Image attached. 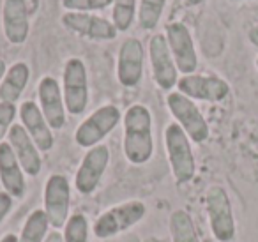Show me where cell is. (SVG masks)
<instances>
[{
    "label": "cell",
    "mask_w": 258,
    "mask_h": 242,
    "mask_svg": "<svg viewBox=\"0 0 258 242\" xmlns=\"http://www.w3.org/2000/svg\"><path fill=\"white\" fill-rule=\"evenodd\" d=\"M152 154V115L144 104H133L124 115V156L131 164H145Z\"/></svg>",
    "instance_id": "6da1fadb"
},
{
    "label": "cell",
    "mask_w": 258,
    "mask_h": 242,
    "mask_svg": "<svg viewBox=\"0 0 258 242\" xmlns=\"http://www.w3.org/2000/svg\"><path fill=\"white\" fill-rule=\"evenodd\" d=\"M165 145L175 180L179 184L189 182L197 173V161H195L193 150H191L189 136L177 122L166 126Z\"/></svg>",
    "instance_id": "7a4b0ae2"
},
{
    "label": "cell",
    "mask_w": 258,
    "mask_h": 242,
    "mask_svg": "<svg viewBox=\"0 0 258 242\" xmlns=\"http://www.w3.org/2000/svg\"><path fill=\"white\" fill-rule=\"evenodd\" d=\"M122 113L115 104H104L89 115L82 124L76 128L75 140L83 149H92L99 145V142L111 133L120 122Z\"/></svg>",
    "instance_id": "3957f363"
},
{
    "label": "cell",
    "mask_w": 258,
    "mask_h": 242,
    "mask_svg": "<svg viewBox=\"0 0 258 242\" xmlns=\"http://www.w3.org/2000/svg\"><path fill=\"white\" fill-rule=\"evenodd\" d=\"M166 103H168V108L175 117L177 124L186 131L189 140H193L195 143H204L209 138L211 135L209 124L200 108L193 103V99L180 92H170Z\"/></svg>",
    "instance_id": "277c9868"
},
{
    "label": "cell",
    "mask_w": 258,
    "mask_h": 242,
    "mask_svg": "<svg viewBox=\"0 0 258 242\" xmlns=\"http://www.w3.org/2000/svg\"><path fill=\"white\" fill-rule=\"evenodd\" d=\"M62 94H64L66 110L71 115H82L89 104V82L87 68L82 58H69L62 75Z\"/></svg>",
    "instance_id": "5b68a950"
},
{
    "label": "cell",
    "mask_w": 258,
    "mask_h": 242,
    "mask_svg": "<svg viewBox=\"0 0 258 242\" xmlns=\"http://www.w3.org/2000/svg\"><path fill=\"white\" fill-rule=\"evenodd\" d=\"M205 207H207L211 230L219 242H230L235 237V219H233L232 203L226 191L219 186H212L205 193Z\"/></svg>",
    "instance_id": "8992f818"
},
{
    "label": "cell",
    "mask_w": 258,
    "mask_h": 242,
    "mask_svg": "<svg viewBox=\"0 0 258 242\" xmlns=\"http://www.w3.org/2000/svg\"><path fill=\"white\" fill-rule=\"evenodd\" d=\"M145 212L147 209L142 202H127L124 205L113 207L99 216L94 224V233L99 238H110L135 226L138 221L144 219Z\"/></svg>",
    "instance_id": "52a82bcc"
},
{
    "label": "cell",
    "mask_w": 258,
    "mask_h": 242,
    "mask_svg": "<svg viewBox=\"0 0 258 242\" xmlns=\"http://www.w3.org/2000/svg\"><path fill=\"white\" fill-rule=\"evenodd\" d=\"M165 37L177 69L184 76L193 75L198 68V55L189 29L182 22H172L165 27Z\"/></svg>",
    "instance_id": "ba28073f"
},
{
    "label": "cell",
    "mask_w": 258,
    "mask_h": 242,
    "mask_svg": "<svg viewBox=\"0 0 258 242\" xmlns=\"http://www.w3.org/2000/svg\"><path fill=\"white\" fill-rule=\"evenodd\" d=\"M71 207V188L69 180L60 173L51 175L44 188V212L53 228L66 226Z\"/></svg>",
    "instance_id": "9c48e42d"
},
{
    "label": "cell",
    "mask_w": 258,
    "mask_h": 242,
    "mask_svg": "<svg viewBox=\"0 0 258 242\" xmlns=\"http://www.w3.org/2000/svg\"><path fill=\"white\" fill-rule=\"evenodd\" d=\"M149 58L152 66V76L159 89L172 90L179 82V69L173 62L165 34H156L149 41Z\"/></svg>",
    "instance_id": "30bf717a"
},
{
    "label": "cell",
    "mask_w": 258,
    "mask_h": 242,
    "mask_svg": "<svg viewBox=\"0 0 258 242\" xmlns=\"http://www.w3.org/2000/svg\"><path fill=\"white\" fill-rule=\"evenodd\" d=\"M62 25L78 36L89 37L92 41H111L117 37V29L106 18L94 13H73L68 11L60 18Z\"/></svg>",
    "instance_id": "8fae6325"
},
{
    "label": "cell",
    "mask_w": 258,
    "mask_h": 242,
    "mask_svg": "<svg viewBox=\"0 0 258 242\" xmlns=\"http://www.w3.org/2000/svg\"><path fill=\"white\" fill-rule=\"evenodd\" d=\"M179 92L189 99L219 103L230 94V85L219 76L207 75H186L177 82Z\"/></svg>",
    "instance_id": "7c38bea8"
},
{
    "label": "cell",
    "mask_w": 258,
    "mask_h": 242,
    "mask_svg": "<svg viewBox=\"0 0 258 242\" xmlns=\"http://www.w3.org/2000/svg\"><path fill=\"white\" fill-rule=\"evenodd\" d=\"M34 11L36 6H30L29 0H6L2 6V27L9 43H25L30 32V16Z\"/></svg>",
    "instance_id": "4fadbf2b"
},
{
    "label": "cell",
    "mask_w": 258,
    "mask_h": 242,
    "mask_svg": "<svg viewBox=\"0 0 258 242\" xmlns=\"http://www.w3.org/2000/svg\"><path fill=\"white\" fill-rule=\"evenodd\" d=\"M144 76V46L137 37H129L118 48L117 78L125 89H133Z\"/></svg>",
    "instance_id": "5bb4252c"
},
{
    "label": "cell",
    "mask_w": 258,
    "mask_h": 242,
    "mask_svg": "<svg viewBox=\"0 0 258 242\" xmlns=\"http://www.w3.org/2000/svg\"><path fill=\"white\" fill-rule=\"evenodd\" d=\"M108 159H110V150L106 145H96L85 154L75 177V186L78 193L90 195L99 186L108 166Z\"/></svg>",
    "instance_id": "9a60e30c"
},
{
    "label": "cell",
    "mask_w": 258,
    "mask_h": 242,
    "mask_svg": "<svg viewBox=\"0 0 258 242\" xmlns=\"http://www.w3.org/2000/svg\"><path fill=\"white\" fill-rule=\"evenodd\" d=\"M37 97L41 103V111L51 129L58 131L66 126V104L64 94L53 76H44L37 85Z\"/></svg>",
    "instance_id": "2e32d148"
},
{
    "label": "cell",
    "mask_w": 258,
    "mask_h": 242,
    "mask_svg": "<svg viewBox=\"0 0 258 242\" xmlns=\"http://www.w3.org/2000/svg\"><path fill=\"white\" fill-rule=\"evenodd\" d=\"M8 143L13 147V152L22 164L23 171L30 177H36L41 171L43 161H41L37 145L22 124H13V128L8 133Z\"/></svg>",
    "instance_id": "e0dca14e"
},
{
    "label": "cell",
    "mask_w": 258,
    "mask_h": 242,
    "mask_svg": "<svg viewBox=\"0 0 258 242\" xmlns=\"http://www.w3.org/2000/svg\"><path fill=\"white\" fill-rule=\"evenodd\" d=\"M20 118L23 122L22 126L27 129V133L34 140L37 149L46 152V150H50L53 147L55 138H53V133H51V128L46 122V118H44L41 108L34 101L22 103V106H20Z\"/></svg>",
    "instance_id": "ac0fdd59"
},
{
    "label": "cell",
    "mask_w": 258,
    "mask_h": 242,
    "mask_svg": "<svg viewBox=\"0 0 258 242\" xmlns=\"http://www.w3.org/2000/svg\"><path fill=\"white\" fill-rule=\"evenodd\" d=\"M0 182L13 198H22L27 191L23 168L8 142H0Z\"/></svg>",
    "instance_id": "d6986e66"
},
{
    "label": "cell",
    "mask_w": 258,
    "mask_h": 242,
    "mask_svg": "<svg viewBox=\"0 0 258 242\" xmlns=\"http://www.w3.org/2000/svg\"><path fill=\"white\" fill-rule=\"evenodd\" d=\"M30 78V69L25 62H16L8 69L4 80L0 83V101L15 104L22 97Z\"/></svg>",
    "instance_id": "ffe728a7"
},
{
    "label": "cell",
    "mask_w": 258,
    "mask_h": 242,
    "mask_svg": "<svg viewBox=\"0 0 258 242\" xmlns=\"http://www.w3.org/2000/svg\"><path fill=\"white\" fill-rule=\"evenodd\" d=\"M170 233L173 242H200L193 219L186 210H175L170 216Z\"/></svg>",
    "instance_id": "44dd1931"
},
{
    "label": "cell",
    "mask_w": 258,
    "mask_h": 242,
    "mask_svg": "<svg viewBox=\"0 0 258 242\" xmlns=\"http://www.w3.org/2000/svg\"><path fill=\"white\" fill-rule=\"evenodd\" d=\"M48 224H50V221H48L46 212L41 209L34 210L27 219L25 226H23L18 242H43L44 237H46Z\"/></svg>",
    "instance_id": "7402d4cb"
},
{
    "label": "cell",
    "mask_w": 258,
    "mask_h": 242,
    "mask_svg": "<svg viewBox=\"0 0 258 242\" xmlns=\"http://www.w3.org/2000/svg\"><path fill=\"white\" fill-rule=\"evenodd\" d=\"M137 16V0H113V15L111 23L117 32H125L131 29Z\"/></svg>",
    "instance_id": "603a6c76"
},
{
    "label": "cell",
    "mask_w": 258,
    "mask_h": 242,
    "mask_svg": "<svg viewBox=\"0 0 258 242\" xmlns=\"http://www.w3.org/2000/svg\"><path fill=\"white\" fill-rule=\"evenodd\" d=\"M166 0H140L138 22L144 30H152L158 27L159 20L165 11Z\"/></svg>",
    "instance_id": "cb8c5ba5"
},
{
    "label": "cell",
    "mask_w": 258,
    "mask_h": 242,
    "mask_svg": "<svg viewBox=\"0 0 258 242\" xmlns=\"http://www.w3.org/2000/svg\"><path fill=\"white\" fill-rule=\"evenodd\" d=\"M64 242H89V221L82 214H75L66 223Z\"/></svg>",
    "instance_id": "d4e9b609"
},
{
    "label": "cell",
    "mask_w": 258,
    "mask_h": 242,
    "mask_svg": "<svg viewBox=\"0 0 258 242\" xmlns=\"http://www.w3.org/2000/svg\"><path fill=\"white\" fill-rule=\"evenodd\" d=\"M113 0H62V8L73 13H96L110 8Z\"/></svg>",
    "instance_id": "484cf974"
},
{
    "label": "cell",
    "mask_w": 258,
    "mask_h": 242,
    "mask_svg": "<svg viewBox=\"0 0 258 242\" xmlns=\"http://www.w3.org/2000/svg\"><path fill=\"white\" fill-rule=\"evenodd\" d=\"M15 117H16L15 104L2 103V101H0V142H2V138L9 133V129L13 128Z\"/></svg>",
    "instance_id": "4316f807"
},
{
    "label": "cell",
    "mask_w": 258,
    "mask_h": 242,
    "mask_svg": "<svg viewBox=\"0 0 258 242\" xmlns=\"http://www.w3.org/2000/svg\"><path fill=\"white\" fill-rule=\"evenodd\" d=\"M13 209V196L6 191H0V224L6 219L9 210Z\"/></svg>",
    "instance_id": "83f0119b"
},
{
    "label": "cell",
    "mask_w": 258,
    "mask_h": 242,
    "mask_svg": "<svg viewBox=\"0 0 258 242\" xmlns=\"http://www.w3.org/2000/svg\"><path fill=\"white\" fill-rule=\"evenodd\" d=\"M247 39H249V43L253 44V46L258 48V25L251 27L249 32H247Z\"/></svg>",
    "instance_id": "f1b7e54d"
},
{
    "label": "cell",
    "mask_w": 258,
    "mask_h": 242,
    "mask_svg": "<svg viewBox=\"0 0 258 242\" xmlns=\"http://www.w3.org/2000/svg\"><path fill=\"white\" fill-rule=\"evenodd\" d=\"M44 242H64V237H62V235L58 233L57 230H55V231H51V233L48 235Z\"/></svg>",
    "instance_id": "f546056e"
},
{
    "label": "cell",
    "mask_w": 258,
    "mask_h": 242,
    "mask_svg": "<svg viewBox=\"0 0 258 242\" xmlns=\"http://www.w3.org/2000/svg\"><path fill=\"white\" fill-rule=\"evenodd\" d=\"M0 242H18V237H16L15 233H8V235H4L2 237V240Z\"/></svg>",
    "instance_id": "4dcf8cb0"
},
{
    "label": "cell",
    "mask_w": 258,
    "mask_h": 242,
    "mask_svg": "<svg viewBox=\"0 0 258 242\" xmlns=\"http://www.w3.org/2000/svg\"><path fill=\"white\" fill-rule=\"evenodd\" d=\"M6 73H8V68H6V62L0 58V82L4 80V76H6Z\"/></svg>",
    "instance_id": "1f68e13d"
},
{
    "label": "cell",
    "mask_w": 258,
    "mask_h": 242,
    "mask_svg": "<svg viewBox=\"0 0 258 242\" xmlns=\"http://www.w3.org/2000/svg\"><path fill=\"white\" fill-rule=\"evenodd\" d=\"M187 4H191V6H200V4H204L205 0H186Z\"/></svg>",
    "instance_id": "d6a6232c"
},
{
    "label": "cell",
    "mask_w": 258,
    "mask_h": 242,
    "mask_svg": "<svg viewBox=\"0 0 258 242\" xmlns=\"http://www.w3.org/2000/svg\"><path fill=\"white\" fill-rule=\"evenodd\" d=\"M254 64H256V69H258V57H256V60H254Z\"/></svg>",
    "instance_id": "836d02e7"
},
{
    "label": "cell",
    "mask_w": 258,
    "mask_h": 242,
    "mask_svg": "<svg viewBox=\"0 0 258 242\" xmlns=\"http://www.w3.org/2000/svg\"><path fill=\"white\" fill-rule=\"evenodd\" d=\"M232 2H240V0H232Z\"/></svg>",
    "instance_id": "e575fe53"
}]
</instances>
